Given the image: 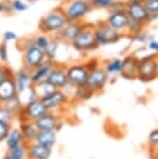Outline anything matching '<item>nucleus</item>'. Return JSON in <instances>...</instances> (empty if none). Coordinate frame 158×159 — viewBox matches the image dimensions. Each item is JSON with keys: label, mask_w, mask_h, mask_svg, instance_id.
I'll return each mask as SVG.
<instances>
[{"label": "nucleus", "mask_w": 158, "mask_h": 159, "mask_svg": "<svg viewBox=\"0 0 158 159\" xmlns=\"http://www.w3.org/2000/svg\"><path fill=\"white\" fill-rule=\"evenodd\" d=\"M68 21L69 20L65 16L61 7H58L41 18L38 22V30L43 34L54 37L65 27Z\"/></svg>", "instance_id": "obj_1"}, {"label": "nucleus", "mask_w": 158, "mask_h": 159, "mask_svg": "<svg viewBox=\"0 0 158 159\" xmlns=\"http://www.w3.org/2000/svg\"><path fill=\"white\" fill-rule=\"evenodd\" d=\"M74 49L81 53H88L99 48L94 35V24L86 23L85 27L79 32L78 35L71 43Z\"/></svg>", "instance_id": "obj_2"}, {"label": "nucleus", "mask_w": 158, "mask_h": 159, "mask_svg": "<svg viewBox=\"0 0 158 159\" xmlns=\"http://www.w3.org/2000/svg\"><path fill=\"white\" fill-rule=\"evenodd\" d=\"M61 7L69 21H83L94 8L89 0H74L64 3Z\"/></svg>", "instance_id": "obj_3"}, {"label": "nucleus", "mask_w": 158, "mask_h": 159, "mask_svg": "<svg viewBox=\"0 0 158 159\" xmlns=\"http://www.w3.org/2000/svg\"><path fill=\"white\" fill-rule=\"evenodd\" d=\"M158 77V55L150 54L138 58V79L142 82H150Z\"/></svg>", "instance_id": "obj_4"}, {"label": "nucleus", "mask_w": 158, "mask_h": 159, "mask_svg": "<svg viewBox=\"0 0 158 159\" xmlns=\"http://www.w3.org/2000/svg\"><path fill=\"white\" fill-rule=\"evenodd\" d=\"M94 35L98 46L105 47L108 45L115 44L125 34L111 28L103 21V22H99L96 25H94Z\"/></svg>", "instance_id": "obj_5"}, {"label": "nucleus", "mask_w": 158, "mask_h": 159, "mask_svg": "<svg viewBox=\"0 0 158 159\" xmlns=\"http://www.w3.org/2000/svg\"><path fill=\"white\" fill-rule=\"evenodd\" d=\"M49 112V109L45 106L43 101L40 98L37 100H34L31 102L24 104L22 110L17 116V120H19V123L23 122H34L37 119L45 116Z\"/></svg>", "instance_id": "obj_6"}, {"label": "nucleus", "mask_w": 158, "mask_h": 159, "mask_svg": "<svg viewBox=\"0 0 158 159\" xmlns=\"http://www.w3.org/2000/svg\"><path fill=\"white\" fill-rule=\"evenodd\" d=\"M45 104V106L49 109V111L57 112L61 109L67 106L71 100V97L64 89H55L51 94L41 99Z\"/></svg>", "instance_id": "obj_7"}, {"label": "nucleus", "mask_w": 158, "mask_h": 159, "mask_svg": "<svg viewBox=\"0 0 158 159\" xmlns=\"http://www.w3.org/2000/svg\"><path fill=\"white\" fill-rule=\"evenodd\" d=\"M109 80V75L106 73L102 66L88 72V80L85 84L91 89H93L95 94H100L103 92L104 88Z\"/></svg>", "instance_id": "obj_8"}, {"label": "nucleus", "mask_w": 158, "mask_h": 159, "mask_svg": "<svg viewBox=\"0 0 158 159\" xmlns=\"http://www.w3.org/2000/svg\"><path fill=\"white\" fill-rule=\"evenodd\" d=\"M38 131H55L57 132L64 126L61 116L55 111H49L45 116L34 121Z\"/></svg>", "instance_id": "obj_9"}, {"label": "nucleus", "mask_w": 158, "mask_h": 159, "mask_svg": "<svg viewBox=\"0 0 158 159\" xmlns=\"http://www.w3.org/2000/svg\"><path fill=\"white\" fill-rule=\"evenodd\" d=\"M86 23L83 21H68V23L65 25V27L54 35L59 41L65 44H70L75 40V38L78 34L85 27Z\"/></svg>", "instance_id": "obj_10"}, {"label": "nucleus", "mask_w": 158, "mask_h": 159, "mask_svg": "<svg viewBox=\"0 0 158 159\" xmlns=\"http://www.w3.org/2000/svg\"><path fill=\"white\" fill-rule=\"evenodd\" d=\"M67 74L70 84L77 88V86L80 85H84L86 83L88 70L85 68L83 62H81V64H72L67 66Z\"/></svg>", "instance_id": "obj_11"}, {"label": "nucleus", "mask_w": 158, "mask_h": 159, "mask_svg": "<svg viewBox=\"0 0 158 159\" xmlns=\"http://www.w3.org/2000/svg\"><path fill=\"white\" fill-rule=\"evenodd\" d=\"M46 81L54 86L56 89H64L65 86L69 84V79H68L67 74V66L56 62L52 69V71L50 72Z\"/></svg>", "instance_id": "obj_12"}, {"label": "nucleus", "mask_w": 158, "mask_h": 159, "mask_svg": "<svg viewBox=\"0 0 158 159\" xmlns=\"http://www.w3.org/2000/svg\"><path fill=\"white\" fill-rule=\"evenodd\" d=\"M46 55H45L44 50L40 48L32 46L24 52H22V62L23 67L27 68L28 70H34L40 66L42 62L46 61Z\"/></svg>", "instance_id": "obj_13"}, {"label": "nucleus", "mask_w": 158, "mask_h": 159, "mask_svg": "<svg viewBox=\"0 0 158 159\" xmlns=\"http://www.w3.org/2000/svg\"><path fill=\"white\" fill-rule=\"evenodd\" d=\"M104 22L107 25H109L111 28L121 32V34H126L127 25L128 22H129V16L127 15L125 8L118 11H109V15L107 16L106 20Z\"/></svg>", "instance_id": "obj_14"}, {"label": "nucleus", "mask_w": 158, "mask_h": 159, "mask_svg": "<svg viewBox=\"0 0 158 159\" xmlns=\"http://www.w3.org/2000/svg\"><path fill=\"white\" fill-rule=\"evenodd\" d=\"M55 61H50V59H46L43 61L40 66H38L37 68L31 70L30 72V80L31 84L35 85L38 83H41L43 81H46L48 78L50 72L52 71L53 67L55 66Z\"/></svg>", "instance_id": "obj_15"}, {"label": "nucleus", "mask_w": 158, "mask_h": 159, "mask_svg": "<svg viewBox=\"0 0 158 159\" xmlns=\"http://www.w3.org/2000/svg\"><path fill=\"white\" fill-rule=\"evenodd\" d=\"M123 70L121 72V76L125 79H138V58L134 54H129L124 57Z\"/></svg>", "instance_id": "obj_16"}, {"label": "nucleus", "mask_w": 158, "mask_h": 159, "mask_svg": "<svg viewBox=\"0 0 158 159\" xmlns=\"http://www.w3.org/2000/svg\"><path fill=\"white\" fill-rule=\"evenodd\" d=\"M27 149V159H49L51 156L52 149L42 146L38 143H26Z\"/></svg>", "instance_id": "obj_17"}, {"label": "nucleus", "mask_w": 158, "mask_h": 159, "mask_svg": "<svg viewBox=\"0 0 158 159\" xmlns=\"http://www.w3.org/2000/svg\"><path fill=\"white\" fill-rule=\"evenodd\" d=\"M19 95L14 79V75L7 77L2 83H0V103H4L10 99Z\"/></svg>", "instance_id": "obj_18"}, {"label": "nucleus", "mask_w": 158, "mask_h": 159, "mask_svg": "<svg viewBox=\"0 0 158 159\" xmlns=\"http://www.w3.org/2000/svg\"><path fill=\"white\" fill-rule=\"evenodd\" d=\"M30 72L31 71L28 70L27 68L22 67L14 73V79L15 82H16V86L19 94L23 93L26 89H28L31 85Z\"/></svg>", "instance_id": "obj_19"}, {"label": "nucleus", "mask_w": 158, "mask_h": 159, "mask_svg": "<svg viewBox=\"0 0 158 159\" xmlns=\"http://www.w3.org/2000/svg\"><path fill=\"white\" fill-rule=\"evenodd\" d=\"M125 11H126L127 15L129 16V19L141 21V22L144 23H146V21H147L148 11L146 10L144 3H126Z\"/></svg>", "instance_id": "obj_20"}, {"label": "nucleus", "mask_w": 158, "mask_h": 159, "mask_svg": "<svg viewBox=\"0 0 158 159\" xmlns=\"http://www.w3.org/2000/svg\"><path fill=\"white\" fill-rule=\"evenodd\" d=\"M20 130L23 135V139H24L25 145L34 142L35 136H37V133L38 131V128L35 127L34 123L30 121L20 123Z\"/></svg>", "instance_id": "obj_21"}, {"label": "nucleus", "mask_w": 158, "mask_h": 159, "mask_svg": "<svg viewBox=\"0 0 158 159\" xmlns=\"http://www.w3.org/2000/svg\"><path fill=\"white\" fill-rule=\"evenodd\" d=\"M35 143L42 146L53 148L56 143V132L55 131H38L34 139Z\"/></svg>", "instance_id": "obj_22"}, {"label": "nucleus", "mask_w": 158, "mask_h": 159, "mask_svg": "<svg viewBox=\"0 0 158 159\" xmlns=\"http://www.w3.org/2000/svg\"><path fill=\"white\" fill-rule=\"evenodd\" d=\"M123 58H111L103 62L102 67L109 76H115V75H121V72L123 70Z\"/></svg>", "instance_id": "obj_23"}, {"label": "nucleus", "mask_w": 158, "mask_h": 159, "mask_svg": "<svg viewBox=\"0 0 158 159\" xmlns=\"http://www.w3.org/2000/svg\"><path fill=\"white\" fill-rule=\"evenodd\" d=\"M24 143V139L21 133V130L19 128H11L10 132H8L7 139H5V145H7V149L14 148L19 145H22Z\"/></svg>", "instance_id": "obj_24"}, {"label": "nucleus", "mask_w": 158, "mask_h": 159, "mask_svg": "<svg viewBox=\"0 0 158 159\" xmlns=\"http://www.w3.org/2000/svg\"><path fill=\"white\" fill-rule=\"evenodd\" d=\"M94 95H95V93L93 89H91L88 85L84 84V85H80L75 88L73 95H72V99L78 102H83V101L89 100Z\"/></svg>", "instance_id": "obj_25"}, {"label": "nucleus", "mask_w": 158, "mask_h": 159, "mask_svg": "<svg viewBox=\"0 0 158 159\" xmlns=\"http://www.w3.org/2000/svg\"><path fill=\"white\" fill-rule=\"evenodd\" d=\"M146 10L148 11L146 24H151L158 19V0H146L144 2Z\"/></svg>", "instance_id": "obj_26"}, {"label": "nucleus", "mask_w": 158, "mask_h": 159, "mask_svg": "<svg viewBox=\"0 0 158 159\" xmlns=\"http://www.w3.org/2000/svg\"><path fill=\"white\" fill-rule=\"evenodd\" d=\"M61 43V42L59 41L57 38L51 37V40H50L48 46H47L46 49L44 50L45 55H46L47 59H50V61H55L56 56H57V54H58Z\"/></svg>", "instance_id": "obj_27"}, {"label": "nucleus", "mask_w": 158, "mask_h": 159, "mask_svg": "<svg viewBox=\"0 0 158 159\" xmlns=\"http://www.w3.org/2000/svg\"><path fill=\"white\" fill-rule=\"evenodd\" d=\"M146 26H147V24L144 22L129 19V22H128L127 29H126V34L130 35V37H132L134 34H138L139 32L144 31V28Z\"/></svg>", "instance_id": "obj_28"}, {"label": "nucleus", "mask_w": 158, "mask_h": 159, "mask_svg": "<svg viewBox=\"0 0 158 159\" xmlns=\"http://www.w3.org/2000/svg\"><path fill=\"white\" fill-rule=\"evenodd\" d=\"M3 104L14 113L15 116H16V119H17V116L19 115V112L22 110L23 106H24V104H23V102L21 101L19 95L10 99V100H7V102H4Z\"/></svg>", "instance_id": "obj_29"}, {"label": "nucleus", "mask_w": 158, "mask_h": 159, "mask_svg": "<svg viewBox=\"0 0 158 159\" xmlns=\"http://www.w3.org/2000/svg\"><path fill=\"white\" fill-rule=\"evenodd\" d=\"M7 153L11 159H27V149L25 143L8 149Z\"/></svg>", "instance_id": "obj_30"}, {"label": "nucleus", "mask_w": 158, "mask_h": 159, "mask_svg": "<svg viewBox=\"0 0 158 159\" xmlns=\"http://www.w3.org/2000/svg\"><path fill=\"white\" fill-rule=\"evenodd\" d=\"M50 40H51V35L43 34V32H40L38 34H35L32 37L34 45L35 47L40 48V49H42V50L46 49V47L48 46Z\"/></svg>", "instance_id": "obj_31"}, {"label": "nucleus", "mask_w": 158, "mask_h": 159, "mask_svg": "<svg viewBox=\"0 0 158 159\" xmlns=\"http://www.w3.org/2000/svg\"><path fill=\"white\" fill-rule=\"evenodd\" d=\"M19 97L21 99V101L23 102V104H26V103H28V102H31V101L38 99L35 86L32 84L29 86L28 89H26L23 93L19 94Z\"/></svg>", "instance_id": "obj_32"}, {"label": "nucleus", "mask_w": 158, "mask_h": 159, "mask_svg": "<svg viewBox=\"0 0 158 159\" xmlns=\"http://www.w3.org/2000/svg\"><path fill=\"white\" fill-rule=\"evenodd\" d=\"M34 86H35V89H37L38 96L40 99L46 97V96L51 94L53 91H55L56 89L54 86L51 85L49 82H47V81H43L41 83H38V84H35Z\"/></svg>", "instance_id": "obj_33"}, {"label": "nucleus", "mask_w": 158, "mask_h": 159, "mask_svg": "<svg viewBox=\"0 0 158 159\" xmlns=\"http://www.w3.org/2000/svg\"><path fill=\"white\" fill-rule=\"evenodd\" d=\"M15 120H16V116L3 103H0V122L11 125Z\"/></svg>", "instance_id": "obj_34"}, {"label": "nucleus", "mask_w": 158, "mask_h": 159, "mask_svg": "<svg viewBox=\"0 0 158 159\" xmlns=\"http://www.w3.org/2000/svg\"><path fill=\"white\" fill-rule=\"evenodd\" d=\"M10 4L14 13H24L29 8V3L26 0H10Z\"/></svg>", "instance_id": "obj_35"}, {"label": "nucleus", "mask_w": 158, "mask_h": 159, "mask_svg": "<svg viewBox=\"0 0 158 159\" xmlns=\"http://www.w3.org/2000/svg\"><path fill=\"white\" fill-rule=\"evenodd\" d=\"M89 1H91V4L93 7L109 10L115 0H89Z\"/></svg>", "instance_id": "obj_36"}, {"label": "nucleus", "mask_w": 158, "mask_h": 159, "mask_svg": "<svg viewBox=\"0 0 158 159\" xmlns=\"http://www.w3.org/2000/svg\"><path fill=\"white\" fill-rule=\"evenodd\" d=\"M13 75V70L7 66V64H0V83H2L7 77H11Z\"/></svg>", "instance_id": "obj_37"}, {"label": "nucleus", "mask_w": 158, "mask_h": 159, "mask_svg": "<svg viewBox=\"0 0 158 159\" xmlns=\"http://www.w3.org/2000/svg\"><path fill=\"white\" fill-rule=\"evenodd\" d=\"M32 46H34V42H32V37L31 38H24V39H22V40H20L19 43H18V48H19V50L21 52H24V51L29 49V48Z\"/></svg>", "instance_id": "obj_38"}, {"label": "nucleus", "mask_w": 158, "mask_h": 159, "mask_svg": "<svg viewBox=\"0 0 158 159\" xmlns=\"http://www.w3.org/2000/svg\"><path fill=\"white\" fill-rule=\"evenodd\" d=\"M148 145L149 148H155L158 146V128L150 132L148 136Z\"/></svg>", "instance_id": "obj_39"}, {"label": "nucleus", "mask_w": 158, "mask_h": 159, "mask_svg": "<svg viewBox=\"0 0 158 159\" xmlns=\"http://www.w3.org/2000/svg\"><path fill=\"white\" fill-rule=\"evenodd\" d=\"M83 65L85 66V68L88 69L89 72L96 68H99L101 66V61L97 57H91V58H88V61H85L83 62Z\"/></svg>", "instance_id": "obj_40"}, {"label": "nucleus", "mask_w": 158, "mask_h": 159, "mask_svg": "<svg viewBox=\"0 0 158 159\" xmlns=\"http://www.w3.org/2000/svg\"><path fill=\"white\" fill-rule=\"evenodd\" d=\"M8 61V49L5 42L0 44V62L7 64Z\"/></svg>", "instance_id": "obj_41"}, {"label": "nucleus", "mask_w": 158, "mask_h": 159, "mask_svg": "<svg viewBox=\"0 0 158 159\" xmlns=\"http://www.w3.org/2000/svg\"><path fill=\"white\" fill-rule=\"evenodd\" d=\"M11 129V125H8L7 123H3V122H0V143L5 140Z\"/></svg>", "instance_id": "obj_42"}, {"label": "nucleus", "mask_w": 158, "mask_h": 159, "mask_svg": "<svg viewBox=\"0 0 158 159\" xmlns=\"http://www.w3.org/2000/svg\"><path fill=\"white\" fill-rule=\"evenodd\" d=\"M2 39H3V42L5 43H10V42H16L19 40V38H18L17 34L13 30H7L3 32V34H2Z\"/></svg>", "instance_id": "obj_43"}, {"label": "nucleus", "mask_w": 158, "mask_h": 159, "mask_svg": "<svg viewBox=\"0 0 158 159\" xmlns=\"http://www.w3.org/2000/svg\"><path fill=\"white\" fill-rule=\"evenodd\" d=\"M131 38H132V40L134 42H136V43H138V44H145L148 42V34H145L144 31L139 32L138 34H134Z\"/></svg>", "instance_id": "obj_44"}, {"label": "nucleus", "mask_w": 158, "mask_h": 159, "mask_svg": "<svg viewBox=\"0 0 158 159\" xmlns=\"http://www.w3.org/2000/svg\"><path fill=\"white\" fill-rule=\"evenodd\" d=\"M148 49L152 51L153 53H155L156 55H158V41L154 40V39H151L150 41L148 42Z\"/></svg>", "instance_id": "obj_45"}, {"label": "nucleus", "mask_w": 158, "mask_h": 159, "mask_svg": "<svg viewBox=\"0 0 158 159\" xmlns=\"http://www.w3.org/2000/svg\"><path fill=\"white\" fill-rule=\"evenodd\" d=\"M146 0H125L126 3H138V4H142Z\"/></svg>", "instance_id": "obj_46"}, {"label": "nucleus", "mask_w": 158, "mask_h": 159, "mask_svg": "<svg viewBox=\"0 0 158 159\" xmlns=\"http://www.w3.org/2000/svg\"><path fill=\"white\" fill-rule=\"evenodd\" d=\"M149 153H155V154H158V146L155 147V148H149Z\"/></svg>", "instance_id": "obj_47"}, {"label": "nucleus", "mask_w": 158, "mask_h": 159, "mask_svg": "<svg viewBox=\"0 0 158 159\" xmlns=\"http://www.w3.org/2000/svg\"><path fill=\"white\" fill-rule=\"evenodd\" d=\"M150 157H151V159H158V154H155V153H150Z\"/></svg>", "instance_id": "obj_48"}, {"label": "nucleus", "mask_w": 158, "mask_h": 159, "mask_svg": "<svg viewBox=\"0 0 158 159\" xmlns=\"http://www.w3.org/2000/svg\"><path fill=\"white\" fill-rule=\"evenodd\" d=\"M2 159H11V158L10 154H8V153H7V154H4V156L2 157Z\"/></svg>", "instance_id": "obj_49"}, {"label": "nucleus", "mask_w": 158, "mask_h": 159, "mask_svg": "<svg viewBox=\"0 0 158 159\" xmlns=\"http://www.w3.org/2000/svg\"><path fill=\"white\" fill-rule=\"evenodd\" d=\"M26 1H27L29 4H34L35 2L38 1V0H26Z\"/></svg>", "instance_id": "obj_50"}, {"label": "nucleus", "mask_w": 158, "mask_h": 159, "mask_svg": "<svg viewBox=\"0 0 158 159\" xmlns=\"http://www.w3.org/2000/svg\"><path fill=\"white\" fill-rule=\"evenodd\" d=\"M62 3H67V2H71V1H74V0H61Z\"/></svg>", "instance_id": "obj_51"}, {"label": "nucleus", "mask_w": 158, "mask_h": 159, "mask_svg": "<svg viewBox=\"0 0 158 159\" xmlns=\"http://www.w3.org/2000/svg\"><path fill=\"white\" fill-rule=\"evenodd\" d=\"M5 1H7V0H5Z\"/></svg>", "instance_id": "obj_52"}]
</instances>
